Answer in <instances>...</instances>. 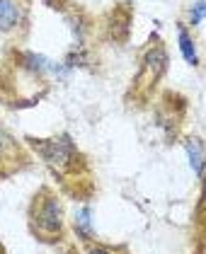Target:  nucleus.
<instances>
[{
    "label": "nucleus",
    "instance_id": "obj_1",
    "mask_svg": "<svg viewBox=\"0 0 206 254\" xmlns=\"http://www.w3.org/2000/svg\"><path fill=\"white\" fill-rule=\"evenodd\" d=\"M32 148L37 150L41 160L54 170L61 187L75 198H88L95 191L93 170L88 160L75 150L73 140L68 136L49 138V140H32Z\"/></svg>",
    "mask_w": 206,
    "mask_h": 254
},
{
    "label": "nucleus",
    "instance_id": "obj_2",
    "mask_svg": "<svg viewBox=\"0 0 206 254\" xmlns=\"http://www.w3.org/2000/svg\"><path fill=\"white\" fill-rule=\"evenodd\" d=\"M29 230L44 245H58L66 237V211L51 187H41L29 203Z\"/></svg>",
    "mask_w": 206,
    "mask_h": 254
},
{
    "label": "nucleus",
    "instance_id": "obj_3",
    "mask_svg": "<svg viewBox=\"0 0 206 254\" xmlns=\"http://www.w3.org/2000/svg\"><path fill=\"white\" fill-rule=\"evenodd\" d=\"M153 44L143 49L141 61H138V70L133 75V82L126 92V99L131 102L133 107H146L150 99L155 97V90L160 85V80L165 75L170 65V54L165 49V44L153 37Z\"/></svg>",
    "mask_w": 206,
    "mask_h": 254
},
{
    "label": "nucleus",
    "instance_id": "obj_4",
    "mask_svg": "<svg viewBox=\"0 0 206 254\" xmlns=\"http://www.w3.org/2000/svg\"><path fill=\"white\" fill-rule=\"evenodd\" d=\"M29 165V155L0 124V177H10Z\"/></svg>",
    "mask_w": 206,
    "mask_h": 254
},
{
    "label": "nucleus",
    "instance_id": "obj_5",
    "mask_svg": "<svg viewBox=\"0 0 206 254\" xmlns=\"http://www.w3.org/2000/svg\"><path fill=\"white\" fill-rule=\"evenodd\" d=\"M187 99L182 97V95H177V92H165L163 95V102H160V117L168 119V126L172 131H177L180 128V124H182V119L187 117Z\"/></svg>",
    "mask_w": 206,
    "mask_h": 254
},
{
    "label": "nucleus",
    "instance_id": "obj_6",
    "mask_svg": "<svg viewBox=\"0 0 206 254\" xmlns=\"http://www.w3.org/2000/svg\"><path fill=\"white\" fill-rule=\"evenodd\" d=\"M24 17V5L19 0H0V32H15Z\"/></svg>",
    "mask_w": 206,
    "mask_h": 254
},
{
    "label": "nucleus",
    "instance_id": "obj_7",
    "mask_svg": "<svg viewBox=\"0 0 206 254\" xmlns=\"http://www.w3.org/2000/svg\"><path fill=\"white\" fill-rule=\"evenodd\" d=\"M129 32H131V10L126 5H119L114 7L112 20H109V34L114 41H126L129 39Z\"/></svg>",
    "mask_w": 206,
    "mask_h": 254
},
{
    "label": "nucleus",
    "instance_id": "obj_8",
    "mask_svg": "<svg viewBox=\"0 0 206 254\" xmlns=\"http://www.w3.org/2000/svg\"><path fill=\"white\" fill-rule=\"evenodd\" d=\"M180 46H182V54L187 56V61L192 65H199V61H197V51H194V44L189 39V34L185 29H180Z\"/></svg>",
    "mask_w": 206,
    "mask_h": 254
},
{
    "label": "nucleus",
    "instance_id": "obj_9",
    "mask_svg": "<svg viewBox=\"0 0 206 254\" xmlns=\"http://www.w3.org/2000/svg\"><path fill=\"white\" fill-rule=\"evenodd\" d=\"M189 160L197 167V172H202V140H197V138H192V143H189Z\"/></svg>",
    "mask_w": 206,
    "mask_h": 254
},
{
    "label": "nucleus",
    "instance_id": "obj_10",
    "mask_svg": "<svg viewBox=\"0 0 206 254\" xmlns=\"http://www.w3.org/2000/svg\"><path fill=\"white\" fill-rule=\"evenodd\" d=\"M0 250H2V247H0Z\"/></svg>",
    "mask_w": 206,
    "mask_h": 254
}]
</instances>
